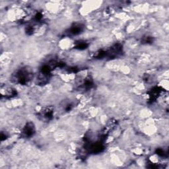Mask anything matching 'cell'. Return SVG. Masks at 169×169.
<instances>
[{"label": "cell", "instance_id": "obj_1", "mask_svg": "<svg viewBox=\"0 0 169 169\" xmlns=\"http://www.w3.org/2000/svg\"><path fill=\"white\" fill-rule=\"evenodd\" d=\"M33 77L32 71L27 68H22L18 69L13 76L14 80L21 84H27Z\"/></svg>", "mask_w": 169, "mask_h": 169}, {"label": "cell", "instance_id": "obj_2", "mask_svg": "<svg viewBox=\"0 0 169 169\" xmlns=\"http://www.w3.org/2000/svg\"><path fill=\"white\" fill-rule=\"evenodd\" d=\"M35 134V127L32 122H28L26 123L23 129V135L25 138H30Z\"/></svg>", "mask_w": 169, "mask_h": 169}, {"label": "cell", "instance_id": "obj_3", "mask_svg": "<svg viewBox=\"0 0 169 169\" xmlns=\"http://www.w3.org/2000/svg\"><path fill=\"white\" fill-rule=\"evenodd\" d=\"M83 25H82L81 23H75L71 26L68 30V32H67L69 34V35L75 36L81 33L82 31L83 30Z\"/></svg>", "mask_w": 169, "mask_h": 169}, {"label": "cell", "instance_id": "obj_4", "mask_svg": "<svg viewBox=\"0 0 169 169\" xmlns=\"http://www.w3.org/2000/svg\"><path fill=\"white\" fill-rule=\"evenodd\" d=\"M54 115V111L52 108H47L45 110H44L41 113V116L43 119H45L46 120H50L52 118Z\"/></svg>", "mask_w": 169, "mask_h": 169}, {"label": "cell", "instance_id": "obj_5", "mask_svg": "<svg viewBox=\"0 0 169 169\" xmlns=\"http://www.w3.org/2000/svg\"><path fill=\"white\" fill-rule=\"evenodd\" d=\"M88 47V44L85 42H79L75 45V48L78 50H84Z\"/></svg>", "mask_w": 169, "mask_h": 169}, {"label": "cell", "instance_id": "obj_6", "mask_svg": "<svg viewBox=\"0 0 169 169\" xmlns=\"http://www.w3.org/2000/svg\"><path fill=\"white\" fill-rule=\"evenodd\" d=\"M156 154H157L160 157H165L166 155L167 154L163 149H158L157 151H156Z\"/></svg>", "mask_w": 169, "mask_h": 169}, {"label": "cell", "instance_id": "obj_7", "mask_svg": "<svg viewBox=\"0 0 169 169\" xmlns=\"http://www.w3.org/2000/svg\"><path fill=\"white\" fill-rule=\"evenodd\" d=\"M153 41V38L151 36H146L144 38V40H143V42L145 44H150L152 43Z\"/></svg>", "mask_w": 169, "mask_h": 169}]
</instances>
